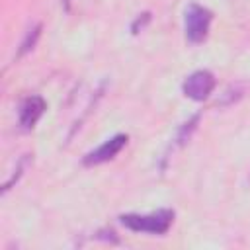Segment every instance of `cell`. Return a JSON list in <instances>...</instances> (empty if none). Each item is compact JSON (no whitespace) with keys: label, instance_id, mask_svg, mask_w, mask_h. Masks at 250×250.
<instances>
[{"label":"cell","instance_id":"2","mask_svg":"<svg viewBox=\"0 0 250 250\" xmlns=\"http://www.w3.org/2000/svg\"><path fill=\"white\" fill-rule=\"evenodd\" d=\"M211 20H213L211 10H207L205 6H199V4H189L186 8V16H184L186 39L191 45L203 43L205 37H207V33H209Z\"/></svg>","mask_w":250,"mask_h":250},{"label":"cell","instance_id":"7","mask_svg":"<svg viewBox=\"0 0 250 250\" xmlns=\"http://www.w3.org/2000/svg\"><path fill=\"white\" fill-rule=\"evenodd\" d=\"M39 33H41V23H35L31 29H27V33H25V37H23L21 45H20L18 57H21V55H25L27 51H31V49H33V45H35V43H37V39H39Z\"/></svg>","mask_w":250,"mask_h":250},{"label":"cell","instance_id":"6","mask_svg":"<svg viewBox=\"0 0 250 250\" xmlns=\"http://www.w3.org/2000/svg\"><path fill=\"white\" fill-rule=\"evenodd\" d=\"M197 121H199V115H193L191 119H188L180 129H178V133H176V137H174V148H178V146H182L188 139H189V135L195 131V127H197Z\"/></svg>","mask_w":250,"mask_h":250},{"label":"cell","instance_id":"8","mask_svg":"<svg viewBox=\"0 0 250 250\" xmlns=\"http://www.w3.org/2000/svg\"><path fill=\"white\" fill-rule=\"evenodd\" d=\"M150 20V14H141L135 21H133V25H131V33H139V27L143 29L145 27V23Z\"/></svg>","mask_w":250,"mask_h":250},{"label":"cell","instance_id":"4","mask_svg":"<svg viewBox=\"0 0 250 250\" xmlns=\"http://www.w3.org/2000/svg\"><path fill=\"white\" fill-rule=\"evenodd\" d=\"M127 135H115L111 139H107L105 143H102L98 148L90 150L84 158H82V164L84 166H98V164H104V162H109L111 158H115L123 146L127 145Z\"/></svg>","mask_w":250,"mask_h":250},{"label":"cell","instance_id":"5","mask_svg":"<svg viewBox=\"0 0 250 250\" xmlns=\"http://www.w3.org/2000/svg\"><path fill=\"white\" fill-rule=\"evenodd\" d=\"M45 109H47V104L41 96H37V94L27 96L20 105V125H21V129L27 131V129L35 127V123L41 119Z\"/></svg>","mask_w":250,"mask_h":250},{"label":"cell","instance_id":"1","mask_svg":"<svg viewBox=\"0 0 250 250\" xmlns=\"http://www.w3.org/2000/svg\"><path fill=\"white\" fill-rule=\"evenodd\" d=\"M121 225L135 232H148V234H166L174 221V211L158 209L152 213H127L119 217Z\"/></svg>","mask_w":250,"mask_h":250},{"label":"cell","instance_id":"3","mask_svg":"<svg viewBox=\"0 0 250 250\" xmlns=\"http://www.w3.org/2000/svg\"><path fill=\"white\" fill-rule=\"evenodd\" d=\"M182 90L189 100L203 102L215 90V76L209 70H195L184 80Z\"/></svg>","mask_w":250,"mask_h":250}]
</instances>
